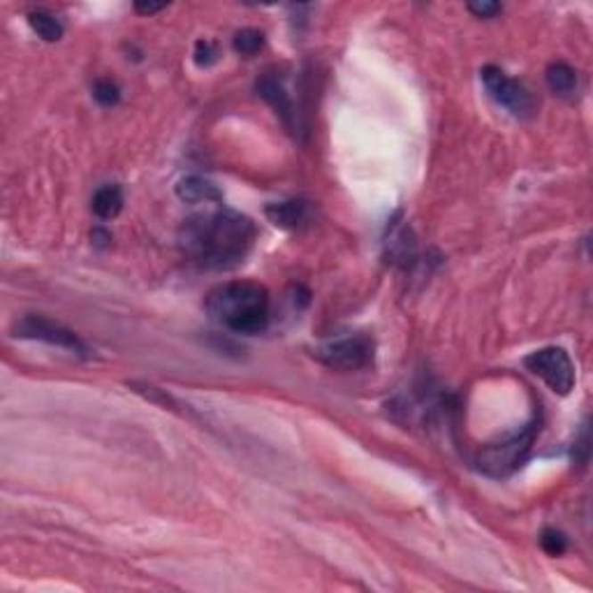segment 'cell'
<instances>
[{
	"instance_id": "obj_1",
	"label": "cell",
	"mask_w": 593,
	"mask_h": 593,
	"mask_svg": "<svg viewBox=\"0 0 593 593\" xmlns=\"http://www.w3.org/2000/svg\"><path fill=\"white\" fill-rule=\"evenodd\" d=\"M258 236L248 216L218 207L195 213L179 227V248L202 269H232L242 265Z\"/></svg>"
},
{
	"instance_id": "obj_2",
	"label": "cell",
	"mask_w": 593,
	"mask_h": 593,
	"mask_svg": "<svg viewBox=\"0 0 593 593\" xmlns=\"http://www.w3.org/2000/svg\"><path fill=\"white\" fill-rule=\"evenodd\" d=\"M207 313L213 323L235 334H259L269 327L271 300L265 285L253 281H230L207 294Z\"/></svg>"
},
{
	"instance_id": "obj_3",
	"label": "cell",
	"mask_w": 593,
	"mask_h": 593,
	"mask_svg": "<svg viewBox=\"0 0 593 593\" xmlns=\"http://www.w3.org/2000/svg\"><path fill=\"white\" fill-rule=\"evenodd\" d=\"M536 433L538 424L536 422H529L524 429H519L517 433L507 436L501 443H491L480 449L475 464L490 478H507L510 473H515L524 464L531 448L536 443Z\"/></svg>"
},
{
	"instance_id": "obj_4",
	"label": "cell",
	"mask_w": 593,
	"mask_h": 593,
	"mask_svg": "<svg viewBox=\"0 0 593 593\" xmlns=\"http://www.w3.org/2000/svg\"><path fill=\"white\" fill-rule=\"evenodd\" d=\"M524 367L533 375H538L552 392L571 394L575 387V367H572L571 355L559 346H548L540 350L531 352L529 358L524 359Z\"/></svg>"
},
{
	"instance_id": "obj_5",
	"label": "cell",
	"mask_w": 593,
	"mask_h": 593,
	"mask_svg": "<svg viewBox=\"0 0 593 593\" xmlns=\"http://www.w3.org/2000/svg\"><path fill=\"white\" fill-rule=\"evenodd\" d=\"M317 359L336 371H362L374 364L375 343L367 334H352L327 341L317 348Z\"/></svg>"
},
{
	"instance_id": "obj_6",
	"label": "cell",
	"mask_w": 593,
	"mask_h": 593,
	"mask_svg": "<svg viewBox=\"0 0 593 593\" xmlns=\"http://www.w3.org/2000/svg\"><path fill=\"white\" fill-rule=\"evenodd\" d=\"M480 79H482L484 88L490 93V98L494 100L498 107L507 110L515 116H529L533 111V98H531L529 88L524 84H519L517 79L507 77L496 65H484L480 70Z\"/></svg>"
},
{
	"instance_id": "obj_7",
	"label": "cell",
	"mask_w": 593,
	"mask_h": 593,
	"mask_svg": "<svg viewBox=\"0 0 593 593\" xmlns=\"http://www.w3.org/2000/svg\"><path fill=\"white\" fill-rule=\"evenodd\" d=\"M12 334L17 336V339L42 341V343H49V346L63 348V350L75 352V355H81V358L88 352L86 343H84L72 329L63 327V325L54 323V320L42 316H23L21 320L14 323Z\"/></svg>"
},
{
	"instance_id": "obj_8",
	"label": "cell",
	"mask_w": 593,
	"mask_h": 593,
	"mask_svg": "<svg viewBox=\"0 0 593 593\" xmlns=\"http://www.w3.org/2000/svg\"><path fill=\"white\" fill-rule=\"evenodd\" d=\"M255 93L259 98L269 104L271 110L276 111V116L281 119V123L288 128L290 133L297 130V111H294L292 98H290L288 88L283 86V81L276 75H262L255 81Z\"/></svg>"
},
{
	"instance_id": "obj_9",
	"label": "cell",
	"mask_w": 593,
	"mask_h": 593,
	"mask_svg": "<svg viewBox=\"0 0 593 593\" xmlns=\"http://www.w3.org/2000/svg\"><path fill=\"white\" fill-rule=\"evenodd\" d=\"M267 218L271 223L281 227V230L297 232L301 227L311 223V204L304 200H290V202H276L265 209Z\"/></svg>"
},
{
	"instance_id": "obj_10",
	"label": "cell",
	"mask_w": 593,
	"mask_h": 593,
	"mask_svg": "<svg viewBox=\"0 0 593 593\" xmlns=\"http://www.w3.org/2000/svg\"><path fill=\"white\" fill-rule=\"evenodd\" d=\"M177 195L181 197L188 204H209V202H216L220 204L223 202V193L211 184V181L202 179V177H185L177 185Z\"/></svg>"
},
{
	"instance_id": "obj_11",
	"label": "cell",
	"mask_w": 593,
	"mask_h": 593,
	"mask_svg": "<svg viewBox=\"0 0 593 593\" xmlns=\"http://www.w3.org/2000/svg\"><path fill=\"white\" fill-rule=\"evenodd\" d=\"M91 209L93 213L103 220H111L116 218L123 209V191L121 185L116 184H104L100 185L95 195L91 200Z\"/></svg>"
},
{
	"instance_id": "obj_12",
	"label": "cell",
	"mask_w": 593,
	"mask_h": 593,
	"mask_svg": "<svg viewBox=\"0 0 593 593\" xmlns=\"http://www.w3.org/2000/svg\"><path fill=\"white\" fill-rule=\"evenodd\" d=\"M548 86L549 91L561 95V98H571L577 93V72L568 63H552L548 68Z\"/></svg>"
},
{
	"instance_id": "obj_13",
	"label": "cell",
	"mask_w": 593,
	"mask_h": 593,
	"mask_svg": "<svg viewBox=\"0 0 593 593\" xmlns=\"http://www.w3.org/2000/svg\"><path fill=\"white\" fill-rule=\"evenodd\" d=\"M29 23L30 29H33V33L37 35V37H42L45 42H58L63 37V23L58 21L52 12L46 10L30 12Z\"/></svg>"
},
{
	"instance_id": "obj_14",
	"label": "cell",
	"mask_w": 593,
	"mask_h": 593,
	"mask_svg": "<svg viewBox=\"0 0 593 593\" xmlns=\"http://www.w3.org/2000/svg\"><path fill=\"white\" fill-rule=\"evenodd\" d=\"M235 52L242 56H255L265 46V35L255 29H243L235 35Z\"/></svg>"
},
{
	"instance_id": "obj_15",
	"label": "cell",
	"mask_w": 593,
	"mask_h": 593,
	"mask_svg": "<svg viewBox=\"0 0 593 593\" xmlns=\"http://www.w3.org/2000/svg\"><path fill=\"white\" fill-rule=\"evenodd\" d=\"M93 98L98 100L103 107H114L121 100V88L116 86L114 81L110 79H100L95 86H93Z\"/></svg>"
},
{
	"instance_id": "obj_16",
	"label": "cell",
	"mask_w": 593,
	"mask_h": 593,
	"mask_svg": "<svg viewBox=\"0 0 593 593\" xmlns=\"http://www.w3.org/2000/svg\"><path fill=\"white\" fill-rule=\"evenodd\" d=\"M540 545H542V549L549 554V556H561V554L568 549V538H565L561 531L548 529L545 533H542Z\"/></svg>"
},
{
	"instance_id": "obj_17",
	"label": "cell",
	"mask_w": 593,
	"mask_h": 593,
	"mask_svg": "<svg viewBox=\"0 0 593 593\" xmlns=\"http://www.w3.org/2000/svg\"><path fill=\"white\" fill-rule=\"evenodd\" d=\"M218 61V46H216V42H209V40H200L195 45V63L200 65V68H209V65H213Z\"/></svg>"
},
{
	"instance_id": "obj_18",
	"label": "cell",
	"mask_w": 593,
	"mask_h": 593,
	"mask_svg": "<svg viewBox=\"0 0 593 593\" xmlns=\"http://www.w3.org/2000/svg\"><path fill=\"white\" fill-rule=\"evenodd\" d=\"M468 10H471L473 14L480 19H491V17H496L503 7L498 5V3H468Z\"/></svg>"
},
{
	"instance_id": "obj_19",
	"label": "cell",
	"mask_w": 593,
	"mask_h": 593,
	"mask_svg": "<svg viewBox=\"0 0 593 593\" xmlns=\"http://www.w3.org/2000/svg\"><path fill=\"white\" fill-rule=\"evenodd\" d=\"M165 10V5H156V3H135V12H139V14H156V12Z\"/></svg>"
}]
</instances>
